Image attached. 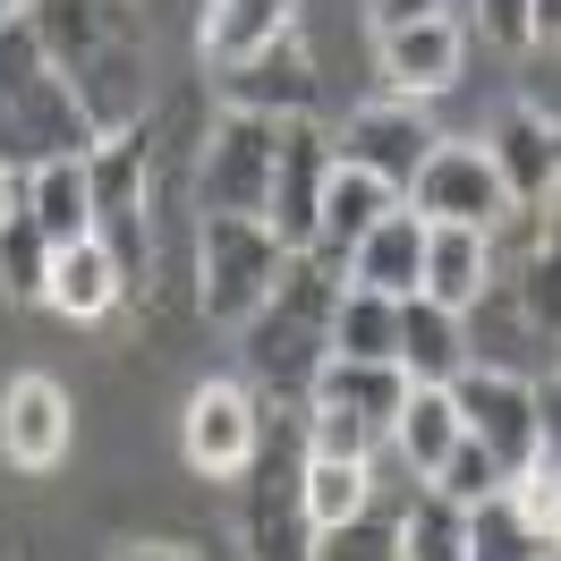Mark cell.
<instances>
[{
    "label": "cell",
    "mask_w": 561,
    "mask_h": 561,
    "mask_svg": "<svg viewBox=\"0 0 561 561\" xmlns=\"http://www.w3.org/2000/svg\"><path fill=\"white\" fill-rule=\"evenodd\" d=\"M451 0H366V18H375V35H400V26H417V18H443Z\"/></svg>",
    "instance_id": "obj_38"
},
{
    "label": "cell",
    "mask_w": 561,
    "mask_h": 561,
    "mask_svg": "<svg viewBox=\"0 0 561 561\" xmlns=\"http://www.w3.org/2000/svg\"><path fill=\"white\" fill-rule=\"evenodd\" d=\"M103 137L85 128V111H77V85L60 69L26 77V85H9L0 94V162L18 179H35L43 162H94Z\"/></svg>",
    "instance_id": "obj_4"
},
{
    "label": "cell",
    "mask_w": 561,
    "mask_h": 561,
    "mask_svg": "<svg viewBox=\"0 0 561 561\" xmlns=\"http://www.w3.org/2000/svg\"><path fill=\"white\" fill-rule=\"evenodd\" d=\"M255 493H247V561H307L316 553V527H307V502H298V477L264 468L255 451Z\"/></svg>",
    "instance_id": "obj_19"
},
{
    "label": "cell",
    "mask_w": 561,
    "mask_h": 561,
    "mask_svg": "<svg viewBox=\"0 0 561 561\" xmlns=\"http://www.w3.org/2000/svg\"><path fill=\"white\" fill-rule=\"evenodd\" d=\"M179 451L196 477H247L255 451H264V409H255V391L230 383V375H213V383L187 391V417H179Z\"/></svg>",
    "instance_id": "obj_7"
},
{
    "label": "cell",
    "mask_w": 561,
    "mask_h": 561,
    "mask_svg": "<svg viewBox=\"0 0 561 561\" xmlns=\"http://www.w3.org/2000/svg\"><path fill=\"white\" fill-rule=\"evenodd\" d=\"M18 205H26V179H18V171H9V162H0V221H9V213H18Z\"/></svg>",
    "instance_id": "obj_39"
},
{
    "label": "cell",
    "mask_w": 561,
    "mask_h": 561,
    "mask_svg": "<svg viewBox=\"0 0 561 561\" xmlns=\"http://www.w3.org/2000/svg\"><path fill=\"white\" fill-rule=\"evenodd\" d=\"M273 162H280V119L255 111H221L205 153H196V213H255L273 196Z\"/></svg>",
    "instance_id": "obj_5"
},
{
    "label": "cell",
    "mask_w": 561,
    "mask_h": 561,
    "mask_svg": "<svg viewBox=\"0 0 561 561\" xmlns=\"http://www.w3.org/2000/svg\"><path fill=\"white\" fill-rule=\"evenodd\" d=\"M434 145L443 137L417 119V103H366V111H350V128L332 137V153H341L350 171H366V179H383V187L409 196V179H417V162Z\"/></svg>",
    "instance_id": "obj_12"
},
{
    "label": "cell",
    "mask_w": 561,
    "mask_h": 561,
    "mask_svg": "<svg viewBox=\"0 0 561 561\" xmlns=\"http://www.w3.org/2000/svg\"><path fill=\"white\" fill-rule=\"evenodd\" d=\"M409 213L417 221H459V230H502L511 221V187H502V171H493L485 145H434L417 162V179H409Z\"/></svg>",
    "instance_id": "obj_6"
},
{
    "label": "cell",
    "mask_w": 561,
    "mask_h": 561,
    "mask_svg": "<svg viewBox=\"0 0 561 561\" xmlns=\"http://www.w3.org/2000/svg\"><path fill=\"white\" fill-rule=\"evenodd\" d=\"M417 273H425V221L409 205H391L383 221L350 247V264H341L350 289H383V298H417Z\"/></svg>",
    "instance_id": "obj_18"
},
{
    "label": "cell",
    "mask_w": 561,
    "mask_h": 561,
    "mask_svg": "<svg viewBox=\"0 0 561 561\" xmlns=\"http://www.w3.org/2000/svg\"><path fill=\"white\" fill-rule=\"evenodd\" d=\"M459 400H451V383H409V400H400V417H391V451H400V468L409 477H434L443 459L459 451Z\"/></svg>",
    "instance_id": "obj_22"
},
{
    "label": "cell",
    "mask_w": 561,
    "mask_h": 561,
    "mask_svg": "<svg viewBox=\"0 0 561 561\" xmlns=\"http://www.w3.org/2000/svg\"><path fill=\"white\" fill-rule=\"evenodd\" d=\"M332 357H366V366H400V298L383 289H350L332 307Z\"/></svg>",
    "instance_id": "obj_27"
},
{
    "label": "cell",
    "mask_w": 561,
    "mask_h": 561,
    "mask_svg": "<svg viewBox=\"0 0 561 561\" xmlns=\"http://www.w3.org/2000/svg\"><path fill=\"white\" fill-rule=\"evenodd\" d=\"M332 307H341V264L316 255V247L289 255L280 280H273V298L239 323L247 375L264 391H280V400H307L316 375H323V357H332Z\"/></svg>",
    "instance_id": "obj_1"
},
{
    "label": "cell",
    "mask_w": 561,
    "mask_h": 561,
    "mask_svg": "<svg viewBox=\"0 0 561 561\" xmlns=\"http://www.w3.org/2000/svg\"><path fill=\"white\" fill-rule=\"evenodd\" d=\"M69 434H77L69 391L51 383V375H9V391H0V451H9V468L51 477L69 459Z\"/></svg>",
    "instance_id": "obj_11"
},
{
    "label": "cell",
    "mask_w": 561,
    "mask_h": 561,
    "mask_svg": "<svg viewBox=\"0 0 561 561\" xmlns=\"http://www.w3.org/2000/svg\"><path fill=\"white\" fill-rule=\"evenodd\" d=\"M502 280V255H493V230H459V221H425V273H417V298L434 307H485V289Z\"/></svg>",
    "instance_id": "obj_16"
},
{
    "label": "cell",
    "mask_w": 561,
    "mask_h": 561,
    "mask_svg": "<svg viewBox=\"0 0 561 561\" xmlns=\"http://www.w3.org/2000/svg\"><path fill=\"white\" fill-rule=\"evenodd\" d=\"M383 51V85L391 103H434V94H451L459 85V60H468V35H459V18H417V26H400V35H375Z\"/></svg>",
    "instance_id": "obj_15"
},
{
    "label": "cell",
    "mask_w": 561,
    "mask_h": 561,
    "mask_svg": "<svg viewBox=\"0 0 561 561\" xmlns=\"http://www.w3.org/2000/svg\"><path fill=\"white\" fill-rule=\"evenodd\" d=\"M26 26L43 35L51 69L69 77L77 60H94L111 35H145V9L137 0H26Z\"/></svg>",
    "instance_id": "obj_17"
},
{
    "label": "cell",
    "mask_w": 561,
    "mask_h": 561,
    "mask_svg": "<svg viewBox=\"0 0 561 561\" xmlns=\"http://www.w3.org/2000/svg\"><path fill=\"white\" fill-rule=\"evenodd\" d=\"M400 205V187H383V179L350 171L341 153H332V179H323V230H316V255H332V264H350V247L383 221V213Z\"/></svg>",
    "instance_id": "obj_23"
},
{
    "label": "cell",
    "mask_w": 561,
    "mask_h": 561,
    "mask_svg": "<svg viewBox=\"0 0 561 561\" xmlns=\"http://www.w3.org/2000/svg\"><path fill=\"white\" fill-rule=\"evenodd\" d=\"M119 298H128V273L111 264L103 239H77V247H60V255H51V289H43V307H51V316L103 323Z\"/></svg>",
    "instance_id": "obj_21"
},
{
    "label": "cell",
    "mask_w": 561,
    "mask_h": 561,
    "mask_svg": "<svg viewBox=\"0 0 561 561\" xmlns=\"http://www.w3.org/2000/svg\"><path fill=\"white\" fill-rule=\"evenodd\" d=\"M221 111H255V119H316V60H307L298 26H289L280 43H264L255 60L221 69Z\"/></svg>",
    "instance_id": "obj_13"
},
{
    "label": "cell",
    "mask_w": 561,
    "mask_h": 561,
    "mask_svg": "<svg viewBox=\"0 0 561 561\" xmlns=\"http://www.w3.org/2000/svg\"><path fill=\"white\" fill-rule=\"evenodd\" d=\"M280 264H289V247H280L273 221H255V213H196V316L205 323L239 332L273 298Z\"/></svg>",
    "instance_id": "obj_2"
},
{
    "label": "cell",
    "mask_w": 561,
    "mask_h": 561,
    "mask_svg": "<svg viewBox=\"0 0 561 561\" xmlns=\"http://www.w3.org/2000/svg\"><path fill=\"white\" fill-rule=\"evenodd\" d=\"M536 459L561 468V375H553V383H536Z\"/></svg>",
    "instance_id": "obj_37"
},
{
    "label": "cell",
    "mask_w": 561,
    "mask_h": 561,
    "mask_svg": "<svg viewBox=\"0 0 561 561\" xmlns=\"http://www.w3.org/2000/svg\"><path fill=\"white\" fill-rule=\"evenodd\" d=\"M468 561H553V545L519 519L511 493H485V502L468 511Z\"/></svg>",
    "instance_id": "obj_32"
},
{
    "label": "cell",
    "mask_w": 561,
    "mask_h": 561,
    "mask_svg": "<svg viewBox=\"0 0 561 561\" xmlns=\"http://www.w3.org/2000/svg\"><path fill=\"white\" fill-rule=\"evenodd\" d=\"M307 451L316 459H375L383 451V434L350 409H332V400H307Z\"/></svg>",
    "instance_id": "obj_35"
},
{
    "label": "cell",
    "mask_w": 561,
    "mask_h": 561,
    "mask_svg": "<svg viewBox=\"0 0 561 561\" xmlns=\"http://www.w3.org/2000/svg\"><path fill=\"white\" fill-rule=\"evenodd\" d=\"M451 400H459V425L502 459V477L536 468V383L502 375V366H468L451 383Z\"/></svg>",
    "instance_id": "obj_9"
},
{
    "label": "cell",
    "mask_w": 561,
    "mask_h": 561,
    "mask_svg": "<svg viewBox=\"0 0 561 561\" xmlns=\"http://www.w3.org/2000/svg\"><path fill=\"white\" fill-rule=\"evenodd\" d=\"M119 561H196V553H187V545H128Z\"/></svg>",
    "instance_id": "obj_40"
},
{
    "label": "cell",
    "mask_w": 561,
    "mask_h": 561,
    "mask_svg": "<svg viewBox=\"0 0 561 561\" xmlns=\"http://www.w3.org/2000/svg\"><path fill=\"white\" fill-rule=\"evenodd\" d=\"M289 26H298V0H205V60L239 69L264 43H280Z\"/></svg>",
    "instance_id": "obj_24"
},
{
    "label": "cell",
    "mask_w": 561,
    "mask_h": 561,
    "mask_svg": "<svg viewBox=\"0 0 561 561\" xmlns=\"http://www.w3.org/2000/svg\"><path fill=\"white\" fill-rule=\"evenodd\" d=\"M425 485H434V493H451L459 511H477V502H485V493H502L511 477H502V459H493L485 443H477V434H459V451L443 459V468H434Z\"/></svg>",
    "instance_id": "obj_34"
},
{
    "label": "cell",
    "mask_w": 561,
    "mask_h": 561,
    "mask_svg": "<svg viewBox=\"0 0 561 561\" xmlns=\"http://www.w3.org/2000/svg\"><path fill=\"white\" fill-rule=\"evenodd\" d=\"M468 366H477L468 316L434 307V298H400V375L409 383H459Z\"/></svg>",
    "instance_id": "obj_20"
},
{
    "label": "cell",
    "mask_w": 561,
    "mask_h": 561,
    "mask_svg": "<svg viewBox=\"0 0 561 561\" xmlns=\"http://www.w3.org/2000/svg\"><path fill=\"white\" fill-rule=\"evenodd\" d=\"M323 179H332V137L316 119H280V162H273V196H264V221L280 230L289 255H307L323 230Z\"/></svg>",
    "instance_id": "obj_8"
},
{
    "label": "cell",
    "mask_w": 561,
    "mask_h": 561,
    "mask_svg": "<svg viewBox=\"0 0 561 561\" xmlns=\"http://www.w3.org/2000/svg\"><path fill=\"white\" fill-rule=\"evenodd\" d=\"M536 43H561V0H536Z\"/></svg>",
    "instance_id": "obj_41"
},
{
    "label": "cell",
    "mask_w": 561,
    "mask_h": 561,
    "mask_svg": "<svg viewBox=\"0 0 561 561\" xmlns=\"http://www.w3.org/2000/svg\"><path fill=\"white\" fill-rule=\"evenodd\" d=\"M307 561H400V511H357V519L323 527Z\"/></svg>",
    "instance_id": "obj_33"
},
{
    "label": "cell",
    "mask_w": 561,
    "mask_h": 561,
    "mask_svg": "<svg viewBox=\"0 0 561 561\" xmlns=\"http://www.w3.org/2000/svg\"><path fill=\"white\" fill-rule=\"evenodd\" d=\"M477 18H485V35L502 51H527L536 43V0H477Z\"/></svg>",
    "instance_id": "obj_36"
},
{
    "label": "cell",
    "mask_w": 561,
    "mask_h": 561,
    "mask_svg": "<svg viewBox=\"0 0 561 561\" xmlns=\"http://www.w3.org/2000/svg\"><path fill=\"white\" fill-rule=\"evenodd\" d=\"M307 400L350 409V417H366L391 443V417H400V400H409V375H400V366H366V357H323V375H316Z\"/></svg>",
    "instance_id": "obj_25"
},
{
    "label": "cell",
    "mask_w": 561,
    "mask_h": 561,
    "mask_svg": "<svg viewBox=\"0 0 561 561\" xmlns=\"http://www.w3.org/2000/svg\"><path fill=\"white\" fill-rule=\"evenodd\" d=\"M26 213L43 221V239H51V247L94 239V187H85V162H43V171L26 179Z\"/></svg>",
    "instance_id": "obj_29"
},
{
    "label": "cell",
    "mask_w": 561,
    "mask_h": 561,
    "mask_svg": "<svg viewBox=\"0 0 561 561\" xmlns=\"http://www.w3.org/2000/svg\"><path fill=\"white\" fill-rule=\"evenodd\" d=\"M519 298H527V323L561 332V187L527 213V255H519Z\"/></svg>",
    "instance_id": "obj_28"
},
{
    "label": "cell",
    "mask_w": 561,
    "mask_h": 561,
    "mask_svg": "<svg viewBox=\"0 0 561 561\" xmlns=\"http://www.w3.org/2000/svg\"><path fill=\"white\" fill-rule=\"evenodd\" d=\"M298 502H307V527H341L357 511H375V459H298Z\"/></svg>",
    "instance_id": "obj_26"
},
{
    "label": "cell",
    "mask_w": 561,
    "mask_h": 561,
    "mask_svg": "<svg viewBox=\"0 0 561 561\" xmlns=\"http://www.w3.org/2000/svg\"><path fill=\"white\" fill-rule=\"evenodd\" d=\"M400 561H468V511L434 485H409L400 502Z\"/></svg>",
    "instance_id": "obj_30"
},
{
    "label": "cell",
    "mask_w": 561,
    "mask_h": 561,
    "mask_svg": "<svg viewBox=\"0 0 561 561\" xmlns=\"http://www.w3.org/2000/svg\"><path fill=\"white\" fill-rule=\"evenodd\" d=\"M85 187H94V239L111 247V264L128 273V289L153 280V145L111 137L94 162H85Z\"/></svg>",
    "instance_id": "obj_3"
},
{
    "label": "cell",
    "mask_w": 561,
    "mask_h": 561,
    "mask_svg": "<svg viewBox=\"0 0 561 561\" xmlns=\"http://www.w3.org/2000/svg\"><path fill=\"white\" fill-rule=\"evenodd\" d=\"M77 85V111H85V128L94 137H137L145 128V94H153V69H145V35H111L94 60H77L69 69Z\"/></svg>",
    "instance_id": "obj_10"
},
{
    "label": "cell",
    "mask_w": 561,
    "mask_h": 561,
    "mask_svg": "<svg viewBox=\"0 0 561 561\" xmlns=\"http://www.w3.org/2000/svg\"><path fill=\"white\" fill-rule=\"evenodd\" d=\"M485 153H493V171H502V187H511V205H519V213H536L561 187V119H553V111L511 103L502 119H493Z\"/></svg>",
    "instance_id": "obj_14"
},
{
    "label": "cell",
    "mask_w": 561,
    "mask_h": 561,
    "mask_svg": "<svg viewBox=\"0 0 561 561\" xmlns=\"http://www.w3.org/2000/svg\"><path fill=\"white\" fill-rule=\"evenodd\" d=\"M51 255H60V247L43 239L35 213L18 205L9 221H0V298H9V307H43V289H51Z\"/></svg>",
    "instance_id": "obj_31"
},
{
    "label": "cell",
    "mask_w": 561,
    "mask_h": 561,
    "mask_svg": "<svg viewBox=\"0 0 561 561\" xmlns=\"http://www.w3.org/2000/svg\"><path fill=\"white\" fill-rule=\"evenodd\" d=\"M18 9H26V0H0V26H9V18H18Z\"/></svg>",
    "instance_id": "obj_42"
}]
</instances>
